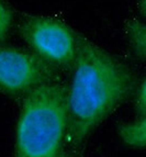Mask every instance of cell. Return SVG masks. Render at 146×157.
Instances as JSON below:
<instances>
[{"instance_id":"cell-7","label":"cell","mask_w":146,"mask_h":157,"mask_svg":"<svg viewBox=\"0 0 146 157\" xmlns=\"http://www.w3.org/2000/svg\"><path fill=\"white\" fill-rule=\"evenodd\" d=\"M13 23V13L9 2L0 0V45L9 35Z\"/></svg>"},{"instance_id":"cell-2","label":"cell","mask_w":146,"mask_h":157,"mask_svg":"<svg viewBox=\"0 0 146 157\" xmlns=\"http://www.w3.org/2000/svg\"><path fill=\"white\" fill-rule=\"evenodd\" d=\"M68 87L58 79L22 98L13 157H55L67 136Z\"/></svg>"},{"instance_id":"cell-11","label":"cell","mask_w":146,"mask_h":157,"mask_svg":"<svg viewBox=\"0 0 146 157\" xmlns=\"http://www.w3.org/2000/svg\"><path fill=\"white\" fill-rule=\"evenodd\" d=\"M2 1H5V2H8V0H2Z\"/></svg>"},{"instance_id":"cell-4","label":"cell","mask_w":146,"mask_h":157,"mask_svg":"<svg viewBox=\"0 0 146 157\" xmlns=\"http://www.w3.org/2000/svg\"><path fill=\"white\" fill-rule=\"evenodd\" d=\"M57 68L33 52L0 45V92L22 98L41 85L57 79Z\"/></svg>"},{"instance_id":"cell-3","label":"cell","mask_w":146,"mask_h":157,"mask_svg":"<svg viewBox=\"0 0 146 157\" xmlns=\"http://www.w3.org/2000/svg\"><path fill=\"white\" fill-rule=\"evenodd\" d=\"M19 32L32 52L57 69L73 68L77 55V33L65 22L44 16H24Z\"/></svg>"},{"instance_id":"cell-1","label":"cell","mask_w":146,"mask_h":157,"mask_svg":"<svg viewBox=\"0 0 146 157\" xmlns=\"http://www.w3.org/2000/svg\"><path fill=\"white\" fill-rule=\"evenodd\" d=\"M68 88L67 137L79 145L129 97L135 77L126 65L81 34Z\"/></svg>"},{"instance_id":"cell-9","label":"cell","mask_w":146,"mask_h":157,"mask_svg":"<svg viewBox=\"0 0 146 157\" xmlns=\"http://www.w3.org/2000/svg\"><path fill=\"white\" fill-rule=\"evenodd\" d=\"M137 8H138L140 13L146 18V0H140L137 5Z\"/></svg>"},{"instance_id":"cell-5","label":"cell","mask_w":146,"mask_h":157,"mask_svg":"<svg viewBox=\"0 0 146 157\" xmlns=\"http://www.w3.org/2000/svg\"><path fill=\"white\" fill-rule=\"evenodd\" d=\"M119 134L122 141L129 146H146V115L135 122L121 125L119 128Z\"/></svg>"},{"instance_id":"cell-10","label":"cell","mask_w":146,"mask_h":157,"mask_svg":"<svg viewBox=\"0 0 146 157\" xmlns=\"http://www.w3.org/2000/svg\"><path fill=\"white\" fill-rule=\"evenodd\" d=\"M55 157H71L69 155H66V154H63V153H60L58 155H56Z\"/></svg>"},{"instance_id":"cell-6","label":"cell","mask_w":146,"mask_h":157,"mask_svg":"<svg viewBox=\"0 0 146 157\" xmlns=\"http://www.w3.org/2000/svg\"><path fill=\"white\" fill-rule=\"evenodd\" d=\"M125 34L134 54L137 57L146 58V23L129 20L125 23Z\"/></svg>"},{"instance_id":"cell-8","label":"cell","mask_w":146,"mask_h":157,"mask_svg":"<svg viewBox=\"0 0 146 157\" xmlns=\"http://www.w3.org/2000/svg\"><path fill=\"white\" fill-rule=\"evenodd\" d=\"M136 113L140 118L146 115V79L142 84L141 88L138 90L137 98H136Z\"/></svg>"}]
</instances>
